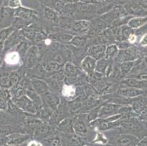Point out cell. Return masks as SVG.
Returning <instances> with one entry per match:
<instances>
[{"mask_svg": "<svg viewBox=\"0 0 147 146\" xmlns=\"http://www.w3.org/2000/svg\"><path fill=\"white\" fill-rule=\"evenodd\" d=\"M118 129L119 133L133 135L139 140L147 135L146 123L141 120L138 118L132 117L127 119L124 118Z\"/></svg>", "mask_w": 147, "mask_h": 146, "instance_id": "obj_1", "label": "cell"}, {"mask_svg": "<svg viewBox=\"0 0 147 146\" xmlns=\"http://www.w3.org/2000/svg\"><path fill=\"white\" fill-rule=\"evenodd\" d=\"M139 140L133 135L119 133L109 140L108 144L113 146H136Z\"/></svg>", "mask_w": 147, "mask_h": 146, "instance_id": "obj_2", "label": "cell"}, {"mask_svg": "<svg viewBox=\"0 0 147 146\" xmlns=\"http://www.w3.org/2000/svg\"><path fill=\"white\" fill-rule=\"evenodd\" d=\"M14 8L7 6H2L0 7V29H5L12 26L15 18Z\"/></svg>", "mask_w": 147, "mask_h": 146, "instance_id": "obj_3", "label": "cell"}, {"mask_svg": "<svg viewBox=\"0 0 147 146\" xmlns=\"http://www.w3.org/2000/svg\"><path fill=\"white\" fill-rule=\"evenodd\" d=\"M13 101L16 105H17L23 110L31 112L32 114L36 113V105L34 104V102L28 96L24 95L19 98H13Z\"/></svg>", "mask_w": 147, "mask_h": 146, "instance_id": "obj_4", "label": "cell"}, {"mask_svg": "<svg viewBox=\"0 0 147 146\" xmlns=\"http://www.w3.org/2000/svg\"><path fill=\"white\" fill-rule=\"evenodd\" d=\"M125 10L129 15L139 16V17H146L147 16V10L141 7L139 4L136 3L134 1L125 2L124 4Z\"/></svg>", "mask_w": 147, "mask_h": 146, "instance_id": "obj_5", "label": "cell"}, {"mask_svg": "<svg viewBox=\"0 0 147 146\" xmlns=\"http://www.w3.org/2000/svg\"><path fill=\"white\" fill-rule=\"evenodd\" d=\"M39 15L40 13L37 10L24 6L19 7L15 10V16L16 17L21 18L22 19L26 20V21H30L33 18H37Z\"/></svg>", "mask_w": 147, "mask_h": 146, "instance_id": "obj_6", "label": "cell"}, {"mask_svg": "<svg viewBox=\"0 0 147 146\" xmlns=\"http://www.w3.org/2000/svg\"><path fill=\"white\" fill-rule=\"evenodd\" d=\"M7 144L11 146H20L24 144L30 139L31 136L29 134L16 132L7 135Z\"/></svg>", "mask_w": 147, "mask_h": 146, "instance_id": "obj_7", "label": "cell"}, {"mask_svg": "<svg viewBox=\"0 0 147 146\" xmlns=\"http://www.w3.org/2000/svg\"><path fill=\"white\" fill-rule=\"evenodd\" d=\"M120 109H121V106L118 104H105L103 106L100 107V111H99V117L100 118H108L111 116H114L117 112L119 111Z\"/></svg>", "mask_w": 147, "mask_h": 146, "instance_id": "obj_8", "label": "cell"}, {"mask_svg": "<svg viewBox=\"0 0 147 146\" xmlns=\"http://www.w3.org/2000/svg\"><path fill=\"white\" fill-rule=\"evenodd\" d=\"M73 127L75 134L82 137V138L85 139V137L89 133V130H88V127L86 124H85L84 120L80 118L73 120Z\"/></svg>", "mask_w": 147, "mask_h": 146, "instance_id": "obj_9", "label": "cell"}, {"mask_svg": "<svg viewBox=\"0 0 147 146\" xmlns=\"http://www.w3.org/2000/svg\"><path fill=\"white\" fill-rule=\"evenodd\" d=\"M42 6L46 7L55 10L58 13H61L63 10L65 3L61 0H37Z\"/></svg>", "mask_w": 147, "mask_h": 146, "instance_id": "obj_10", "label": "cell"}, {"mask_svg": "<svg viewBox=\"0 0 147 146\" xmlns=\"http://www.w3.org/2000/svg\"><path fill=\"white\" fill-rule=\"evenodd\" d=\"M41 9H42L41 10V14L42 15V16L47 21H52V22L54 23H58L60 18L59 13L52 10V9H50L49 7L42 6V5H41Z\"/></svg>", "mask_w": 147, "mask_h": 146, "instance_id": "obj_11", "label": "cell"}, {"mask_svg": "<svg viewBox=\"0 0 147 146\" xmlns=\"http://www.w3.org/2000/svg\"><path fill=\"white\" fill-rule=\"evenodd\" d=\"M57 132L62 135H70L75 133L73 127V120L70 119H65L59 124L57 129Z\"/></svg>", "mask_w": 147, "mask_h": 146, "instance_id": "obj_12", "label": "cell"}, {"mask_svg": "<svg viewBox=\"0 0 147 146\" xmlns=\"http://www.w3.org/2000/svg\"><path fill=\"white\" fill-rule=\"evenodd\" d=\"M145 91L143 89H138L135 88H127L125 89H121L118 92V94L121 95L123 97L126 98H133L144 94Z\"/></svg>", "mask_w": 147, "mask_h": 146, "instance_id": "obj_13", "label": "cell"}, {"mask_svg": "<svg viewBox=\"0 0 147 146\" xmlns=\"http://www.w3.org/2000/svg\"><path fill=\"white\" fill-rule=\"evenodd\" d=\"M121 84L128 88H135L138 89H144L147 88V81L138 79H126L121 81Z\"/></svg>", "mask_w": 147, "mask_h": 146, "instance_id": "obj_14", "label": "cell"}, {"mask_svg": "<svg viewBox=\"0 0 147 146\" xmlns=\"http://www.w3.org/2000/svg\"><path fill=\"white\" fill-rule=\"evenodd\" d=\"M90 26V22L88 20H78L75 21L72 26V30L77 33L87 32Z\"/></svg>", "mask_w": 147, "mask_h": 146, "instance_id": "obj_15", "label": "cell"}, {"mask_svg": "<svg viewBox=\"0 0 147 146\" xmlns=\"http://www.w3.org/2000/svg\"><path fill=\"white\" fill-rule=\"evenodd\" d=\"M89 56L94 59H102L105 55V45H94L89 48Z\"/></svg>", "mask_w": 147, "mask_h": 146, "instance_id": "obj_16", "label": "cell"}, {"mask_svg": "<svg viewBox=\"0 0 147 146\" xmlns=\"http://www.w3.org/2000/svg\"><path fill=\"white\" fill-rule=\"evenodd\" d=\"M147 24V16L146 17H139L136 16L129 19L127 24L129 28L133 29H138L139 28L144 27Z\"/></svg>", "mask_w": 147, "mask_h": 146, "instance_id": "obj_17", "label": "cell"}, {"mask_svg": "<svg viewBox=\"0 0 147 146\" xmlns=\"http://www.w3.org/2000/svg\"><path fill=\"white\" fill-rule=\"evenodd\" d=\"M82 68L88 74H92L96 67V61L91 56H86L82 62Z\"/></svg>", "mask_w": 147, "mask_h": 146, "instance_id": "obj_18", "label": "cell"}, {"mask_svg": "<svg viewBox=\"0 0 147 146\" xmlns=\"http://www.w3.org/2000/svg\"><path fill=\"white\" fill-rule=\"evenodd\" d=\"M46 146H64L60 134L57 131L51 137L44 140Z\"/></svg>", "mask_w": 147, "mask_h": 146, "instance_id": "obj_19", "label": "cell"}, {"mask_svg": "<svg viewBox=\"0 0 147 146\" xmlns=\"http://www.w3.org/2000/svg\"><path fill=\"white\" fill-rule=\"evenodd\" d=\"M32 86L34 92L38 94H44L48 92V85L42 80H33L32 81Z\"/></svg>", "mask_w": 147, "mask_h": 146, "instance_id": "obj_20", "label": "cell"}, {"mask_svg": "<svg viewBox=\"0 0 147 146\" xmlns=\"http://www.w3.org/2000/svg\"><path fill=\"white\" fill-rule=\"evenodd\" d=\"M5 61L7 65H17L20 61V54L17 51L8 52L5 55Z\"/></svg>", "mask_w": 147, "mask_h": 146, "instance_id": "obj_21", "label": "cell"}, {"mask_svg": "<svg viewBox=\"0 0 147 146\" xmlns=\"http://www.w3.org/2000/svg\"><path fill=\"white\" fill-rule=\"evenodd\" d=\"M44 96H45V102H47L49 106L53 109H57L58 104H59V99L56 95L50 92H46Z\"/></svg>", "mask_w": 147, "mask_h": 146, "instance_id": "obj_22", "label": "cell"}, {"mask_svg": "<svg viewBox=\"0 0 147 146\" xmlns=\"http://www.w3.org/2000/svg\"><path fill=\"white\" fill-rule=\"evenodd\" d=\"M108 143H109V139L107 137L106 135H105V134L102 133V132L97 130L94 139L92 142V144L108 145Z\"/></svg>", "mask_w": 147, "mask_h": 146, "instance_id": "obj_23", "label": "cell"}, {"mask_svg": "<svg viewBox=\"0 0 147 146\" xmlns=\"http://www.w3.org/2000/svg\"><path fill=\"white\" fill-rule=\"evenodd\" d=\"M14 30L15 28H13V26L0 29V42H3L4 41H6L8 37L13 34Z\"/></svg>", "mask_w": 147, "mask_h": 146, "instance_id": "obj_24", "label": "cell"}, {"mask_svg": "<svg viewBox=\"0 0 147 146\" xmlns=\"http://www.w3.org/2000/svg\"><path fill=\"white\" fill-rule=\"evenodd\" d=\"M61 93L67 98H71L76 95V88L71 85H65L62 88Z\"/></svg>", "mask_w": 147, "mask_h": 146, "instance_id": "obj_25", "label": "cell"}, {"mask_svg": "<svg viewBox=\"0 0 147 146\" xmlns=\"http://www.w3.org/2000/svg\"><path fill=\"white\" fill-rule=\"evenodd\" d=\"M117 53H118V48L115 45H109L105 50V56L108 59L114 57Z\"/></svg>", "mask_w": 147, "mask_h": 146, "instance_id": "obj_26", "label": "cell"}, {"mask_svg": "<svg viewBox=\"0 0 147 146\" xmlns=\"http://www.w3.org/2000/svg\"><path fill=\"white\" fill-rule=\"evenodd\" d=\"M108 67V64H107V60L102 59L98 61L97 64L96 65V70L98 72H101L102 73H104L105 71H106V68Z\"/></svg>", "mask_w": 147, "mask_h": 146, "instance_id": "obj_27", "label": "cell"}, {"mask_svg": "<svg viewBox=\"0 0 147 146\" xmlns=\"http://www.w3.org/2000/svg\"><path fill=\"white\" fill-rule=\"evenodd\" d=\"M133 64H134V61H126V62L123 63L121 65V69L123 74H127L131 68L133 67Z\"/></svg>", "mask_w": 147, "mask_h": 146, "instance_id": "obj_28", "label": "cell"}, {"mask_svg": "<svg viewBox=\"0 0 147 146\" xmlns=\"http://www.w3.org/2000/svg\"><path fill=\"white\" fill-rule=\"evenodd\" d=\"M86 42V39L84 38V37H75L73 40H72V43L73 45H75L76 46H82L84 45V44Z\"/></svg>", "mask_w": 147, "mask_h": 146, "instance_id": "obj_29", "label": "cell"}, {"mask_svg": "<svg viewBox=\"0 0 147 146\" xmlns=\"http://www.w3.org/2000/svg\"><path fill=\"white\" fill-rule=\"evenodd\" d=\"M0 97L3 99V100H6V101H8L10 97H11V95H10V92L6 90V89L0 88Z\"/></svg>", "mask_w": 147, "mask_h": 146, "instance_id": "obj_30", "label": "cell"}, {"mask_svg": "<svg viewBox=\"0 0 147 146\" xmlns=\"http://www.w3.org/2000/svg\"><path fill=\"white\" fill-rule=\"evenodd\" d=\"M21 6H22V3H21V0H10L7 7L16 9V8L19 7Z\"/></svg>", "mask_w": 147, "mask_h": 146, "instance_id": "obj_31", "label": "cell"}, {"mask_svg": "<svg viewBox=\"0 0 147 146\" xmlns=\"http://www.w3.org/2000/svg\"><path fill=\"white\" fill-rule=\"evenodd\" d=\"M137 118H138L139 119L144 122L147 123V107L145 108V109L143 110L141 112H140L138 114Z\"/></svg>", "mask_w": 147, "mask_h": 146, "instance_id": "obj_32", "label": "cell"}, {"mask_svg": "<svg viewBox=\"0 0 147 146\" xmlns=\"http://www.w3.org/2000/svg\"><path fill=\"white\" fill-rule=\"evenodd\" d=\"M77 68L75 66H73V64H67L66 65V71L67 72L69 73V74L72 75H76V72H77Z\"/></svg>", "mask_w": 147, "mask_h": 146, "instance_id": "obj_33", "label": "cell"}, {"mask_svg": "<svg viewBox=\"0 0 147 146\" xmlns=\"http://www.w3.org/2000/svg\"><path fill=\"white\" fill-rule=\"evenodd\" d=\"M139 44L142 47H147V32L141 37Z\"/></svg>", "mask_w": 147, "mask_h": 146, "instance_id": "obj_34", "label": "cell"}, {"mask_svg": "<svg viewBox=\"0 0 147 146\" xmlns=\"http://www.w3.org/2000/svg\"><path fill=\"white\" fill-rule=\"evenodd\" d=\"M8 108V104L6 100H3L0 97V110H5Z\"/></svg>", "mask_w": 147, "mask_h": 146, "instance_id": "obj_35", "label": "cell"}, {"mask_svg": "<svg viewBox=\"0 0 147 146\" xmlns=\"http://www.w3.org/2000/svg\"><path fill=\"white\" fill-rule=\"evenodd\" d=\"M135 78L138 79V80H145L147 81V72H142V73H140L138 75L135 76Z\"/></svg>", "mask_w": 147, "mask_h": 146, "instance_id": "obj_36", "label": "cell"}, {"mask_svg": "<svg viewBox=\"0 0 147 146\" xmlns=\"http://www.w3.org/2000/svg\"><path fill=\"white\" fill-rule=\"evenodd\" d=\"M7 143V135H0V146H4Z\"/></svg>", "mask_w": 147, "mask_h": 146, "instance_id": "obj_37", "label": "cell"}, {"mask_svg": "<svg viewBox=\"0 0 147 146\" xmlns=\"http://www.w3.org/2000/svg\"><path fill=\"white\" fill-rule=\"evenodd\" d=\"M136 146H147V135L141 140H139Z\"/></svg>", "mask_w": 147, "mask_h": 146, "instance_id": "obj_38", "label": "cell"}, {"mask_svg": "<svg viewBox=\"0 0 147 146\" xmlns=\"http://www.w3.org/2000/svg\"><path fill=\"white\" fill-rule=\"evenodd\" d=\"M136 40H137V35L134 34H131L128 37V41H129V43H135L136 42Z\"/></svg>", "mask_w": 147, "mask_h": 146, "instance_id": "obj_39", "label": "cell"}, {"mask_svg": "<svg viewBox=\"0 0 147 146\" xmlns=\"http://www.w3.org/2000/svg\"><path fill=\"white\" fill-rule=\"evenodd\" d=\"M92 146H113L110 144H108V145H97V144H93Z\"/></svg>", "mask_w": 147, "mask_h": 146, "instance_id": "obj_40", "label": "cell"}, {"mask_svg": "<svg viewBox=\"0 0 147 146\" xmlns=\"http://www.w3.org/2000/svg\"><path fill=\"white\" fill-rule=\"evenodd\" d=\"M2 42H0V50H2Z\"/></svg>", "mask_w": 147, "mask_h": 146, "instance_id": "obj_41", "label": "cell"}, {"mask_svg": "<svg viewBox=\"0 0 147 146\" xmlns=\"http://www.w3.org/2000/svg\"><path fill=\"white\" fill-rule=\"evenodd\" d=\"M1 64H2V56L0 55V66H1Z\"/></svg>", "mask_w": 147, "mask_h": 146, "instance_id": "obj_42", "label": "cell"}, {"mask_svg": "<svg viewBox=\"0 0 147 146\" xmlns=\"http://www.w3.org/2000/svg\"><path fill=\"white\" fill-rule=\"evenodd\" d=\"M83 146H92V145H88V144H86H86L84 145Z\"/></svg>", "mask_w": 147, "mask_h": 146, "instance_id": "obj_43", "label": "cell"}, {"mask_svg": "<svg viewBox=\"0 0 147 146\" xmlns=\"http://www.w3.org/2000/svg\"><path fill=\"white\" fill-rule=\"evenodd\" d=\"M4 146H11V145H7V144H6V145H5Z\"/></svg>", "mask_w": 147, "mask_h": 146, "instance_id": "obj_44", "label": "cell"}]
</instances>
